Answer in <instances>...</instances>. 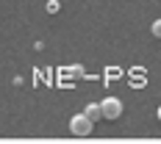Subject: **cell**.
I'll return each mask as SVG.
<instances>
[{"instance_id":"8992f818","label":"cell","mask_w":161,"mask_h":144,"mask_svg":"<svg viewBox=\"0 0 161 144\" xmlns=\"http://www.w3.org/2000/svg\"><path fill=\"white\" fill-rule=\"evenodd\" d=\"M150 31H153V36H156V39H161V19H156V22L150 25Z\"/></svg>"},{"instance_id":"ba28073f","label":"cell","mask_w":161,"mask_h":144,"mask_svg":"<svg viewBox=\"0 0 161 144\" xmlns=\"http://www.w3.org/2000/svg\"><path fill=\"white\" fill-rule=\"evenodd\" d=\"M130 75H147V69H145V67H133V69H130Z\"/></svg>"},{"instance_id":"3957f363","label":"cell","mask_w":161,"mask_h":144,"mask_svg":"<svg viewBox=\"0 0 161 144\" xmlns=\"http://www.w3.org/2000/svg\"><path fill=\"white\" fill-rule=\"evenodd\" d=\"M83 114H86V116H89L92 122H100V119H103V111H100V103H89Z\"/></svg>"},{"instance_id":"5b68a950","label":"cell","mask_w":161,"mask_h":144,"mask_svg":"<svg viewBox=\"0 0 161 144\" xmlns=\"http://www.w3.org/2000/svg\"><path fill=\"white\" fill-rule=\"evenodd\" d=\"M147 83V75H130V86H136V89H142Z\"/></svg>"},{"instance_id":"277c9868","label":"cell","mask_w":161,"mask_h":144,"mask_svg":"<svg viewBox=\"0 0 161 144\" xmlns=\"http://www.w3.org/2000/svg\"><path fill=\"white\" fill-rule=\"evenodd\" d=\"M122 78V69L119 67H106V72H103V80L108 83V80H119Z\"/></svg>"},{"instance_id":"52a82bcc","label":"cell","mask_w":161,"mask_h":144,"mask_svg":"<svg viewBox=\"0 0 161 144\" xmlns=\"http://www.w3.org/2000/svg\"><path fill=\"white\" fill-rule=\"evenodd\" d=\"M58 8H61V3H58V0H47V11H50V14H56Z\"/></svg>"},{"instance_id":"6da1fadb","label":"cell","mask_w":161,"mask_h":144,"mask_svg":"<svg viewBox=\"0 0 161 144\" xmlns=\"http://www.w3.org/2000/svg\"><path fill=\"white\" fill-rule=\"evenodd\" d=\"M92 128H95V122H92L86 114H75V116L69 119V133H72V136H80V139H86V136L92 133Z\"/></svg>"},{"instance_id":"7a4b0ae2","label":"cell","mask_w":161,"mask_h":144,"mask_svg":"<svg viewBox=\"0 0 161 144\" xmlns=\"http://www.w3.org/2000/svg\"><path fill=\"white\" fill-rule=\"evenodd\" d=\"M100 111H103V119H119V116H122V100L106 97V100L100 103Z\"/></svg>"},{"instance_id":"9c48e42d","label":"cell","mask_w":161,"mask_h":144,"mask_svg":"<svg viewBox=\"0 0 161 144\" xmlns=\"http://www.w3.org/2000/svg\"><path fill=\"white\" fill-rule=\"evenodd\" d=\"M158 119H161V108H158Z\"/></svg>"}]
</instances>
